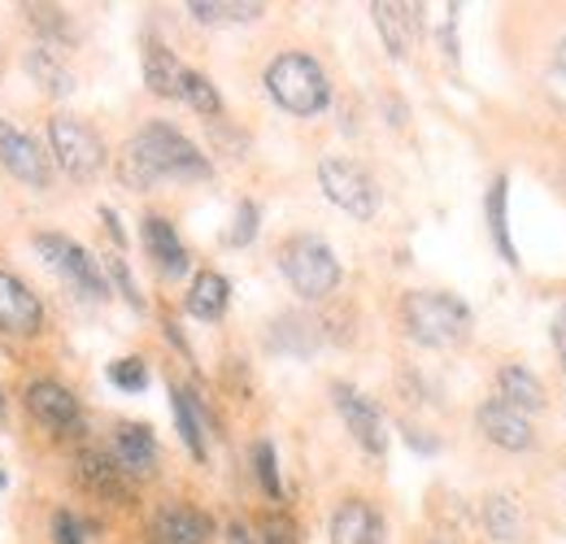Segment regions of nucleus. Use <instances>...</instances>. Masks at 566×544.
<instances>
[{
  "label": "nucleus",
  "mask_w": 566,
  "mask_h": 544,
  "mask_svg": "<svg viewBox=\"0 0 566 544\" xmlns=\"http://www.w3.org/2000/svg\"><path fill=\"white\" fill-rule=\"evenodd\" d=\"M109 458L127 479H148L157 471V436L144 422H118L109 440Z\"/></svg>",
  "instance_id": "f8f14e48"
},
{
  "label": "nucleus",
  "mask_w": 566,
  "mask_h": 544,
  "mask_svg": "<svg viewBox=\"0 0 566 544\" xmlns=\"http://www.w3.org/2000/svg\"><path fill=\"white\" fill-rule=\"evenodd\" d=\"M109 384L114 388H123V393H144L148 388V366H144V357H118V362H109Z\"/></svg>",
  "instance_id": "c756f323"
},
{
  "label": "nucleus",
  "mask_w": 566,
  "mask_h": 544,
  "mask_svg": "<svg viewBox=\"0 0 566 544\" xmlns=\"http://www.w3.org/2000/svg\"><path fill=\"white\" fill-rule=\"evenodd\" d=\"M170 406H175V422H179V436H184V444L192 449V458L197 462H206V409L192 401V393L188 388H175L170 393Z\"/></svg>",
  "instance_id": "b1692460"
},
{
  "label": "nucleus",
  "mask_w": 566,
  "mask_h": 544,
  "mask_svg": "<svg viewBox=\"0 0 566 544\" xmlns=\"http://www.w3.org/2000/svg\"><path fill=\"white\" fill-rule=\"evenodd\" d=\"M49 148H53V161L71 175L74 184L96 179L105 170V161H109V148H105L101 132L87 127L74 114H53L49 118Z\"/></svg>",
  "instance_id": "39448f33"
},
{
  "label": "nucleus",
  "mask_w": 566,
  "mask_h": 544,
  "mask_svg": "<svg viewBox=\"0 0 566 544\" xmlns=\"http://www.w3.org/2000/svg\"><path fill=\"white\" fill-rule=\"evenodd\" d=\"M475 422H480V431L493 440L496 449H510V453H523V449H532V440H536L527 414L510 409L505 401H484L480 414H475Z\"/></svg>",
  "instance_id": "4468645a"
},
{
  "label": "nucleus",
  "mask_w": 566,
  "mask_h": 544,
  "mask_svg": "<svg viewBox=\"0 0 566 544\" xmlns=\"http://www.w3.org/2000/svg\"><path fill=\"white\" fill-rule=\"evenodd\" d=\"M318 188H323V197L332 205H340L345 213H354V218H375L379 213V188H375V179L349 161V157H323L318 161Z\"/></svg>",
  "instance_id": "0eeeda50"
},
{
  "label": "nucleus",
  "mask_w": 566,
  "mask_h": 544,
  "mask_svg": "<svg viewBox=\"0 0 566 544\" xmlns=\"http://www.w3.org/2000/svg\"><path fill=\"white\" fill-rule=\"evenodd\" d=\"M496 401H505L518 414H532V409L545 406V388L527 366H501L496 370Z\"/></svg>",
  "instance_id": "aec40b11"
},
{
  "label": "nucleus",
  "mask_w": 566,
  "mask_h": 544,
  "mask_svg": "<svg viewBox=\"0 0 566 544\" xmlns=\"http://www.w3.org/2000/svg\"><path fill=\"white\" fill-rule=\"evenodd\" d=\"M484 213H489V231H493L496 253L505 258V266H518V253H514V240H510V179H505V175L493 179Z\"/></svg>",
  "instance_id": "4be33fe9"
},
{
  "label": "nucleus",
  "mask_w": 566,
  "mask_h": 544,
  "mask_svg": "<svg viewBox=\"0 0 566 544\" xmlns=\"http://www.w3.org/2000/svg\"><path fill=\"white\" fill-rule=\"evenodd\" d=\"M184 74H188V66H184L161 40H148V44H144V83H148L153 96L179 101V92H184Z\"/></svg>",
  "instance_id": "6ab92c4d"
},
{
  "label": "nucleus",
  "mask_w": 566,
  "mask_h": 544,
  "mask_svg": "<svg viewBox=\"0 0 566 544\" xmlns=\"http://www.w3.org/2000/svg\"><path fill=\"white\" fill-rule=\"evenodd\" d=\"M554 344H558V353H563V366H566V318L554 327Z\"/></svg>",
  "instance_id": "e433bc0d"
},
{
  "label": "nucleus",
  "mask_w": 566,
  "mask_h": 544,
  "mask_svg": "<svg viewBox=\"0 0 566 544\" xmlns=\"http://www.w3.org/2000/svg\"><path fill=\"white\" fill-rule=\"evenodd\" d=\"M44 327V301L18 279L0 271V332L4 336H35Z\"/></svg>",
  "instance_id": "9b49d317"
},
{
  "label": "nucleus",
  "mask_w": 566,
  "mask_h": 544,
  "mask_svg": "<svg viewBox=\"0 0 566 544\" xmlns=\"http://www.w3.org/2000/svg\"><path fill=\"white\" fill-rule=\"evenodd\" d=\"M22 406H27V414L44 431H71V427H78V397L66 384H57V379H31L27 393H22Z\"/></svg>",
  "instance_id": "9d476101"
},
{
  "label": "nucleus",
  "mask_w": 566,
  "mask_h": 544,
  "mask_svg": "<svg viewBox=\"0 0 566 544\" xmlns=\"http://www.w3.org/2000/svg\"><path fill=\"white\" fill-rule=\"evenodd\" d=\"M280 271L292 283L296 296L305 301H323L340 287V258L332 253V244L323 236H292L280 249Z\"/></svg>",
  "instance_id": "20e7f679"
},
{
  "label": "nucleus",
  "mask_w": 566,
  "mask_h": 544,
  "mask_svg": "<svg viewBox=\"0 0 566 544\" xmlns=\"http://www.w3.org/2000/svg\"><path fill=\"white\" fill-rule=\"evenodd\" d=\"M0 414H4V393H0Z\"/></svg>",
  "instance_id": "4c0bfd02"
},
{
  "label": "nucleus",
  "mask_w": 566,
  "mask_h": 544,
  "mask_svg": "<svg viewBox=\"0 0 566 544\" xmlns=\"http://www.w3.org/2000/svg\"><path fill=\"white\" fill-rule=\"evenodd\" d=\"M179 101H188V105H192L197 114H206V118H218V114H222V96H218V87L210 83V74H201V70H188V74H184Z\"/></svg>",
  "instance_id": "a878e982"
},
{
  "label": "nucleus",
  "mask_w": 566,
  "mask_h": 544,
  "mask_svg": "<svg viewBox=\"0 0 566 544\" xmlns=\"http://www.w3.org/2000/svg\"><path fill=\"white\" fill-rule=\"evenodd\" d=\"M140 236H144L148 258H153V266L166 274V279L188 274V249H184V240H179V231H175V222H170V218L148 213V218L140 222Z\"/></svg>",
  "instance_id": "2eb2a0df"
},
{
  "label": "nucleus",
  "mask_w": 566,
  "mask_h": 544,
  "mask_svg": "<svg viewBox=\"0 0 566 544\" xmlns=\"http://www.w3.org/2000/svg\"><path fill=\"white\" fill-rule=\"evenodd\" d=\"M227 544H258V536L244 523H227Z\"/></svg>",
  "instance_id": "f704fd0d"
},
{
  "label": "nucleus",
  "mask_w": 566,
  "mask_h": 544,
  "mask_svg": "<svg viewBox=\"0 0 566 544\" xmlns=\"http://www.w3.org/2000/svg\"><path fill=\"white\" fill-rule=\"evenodd\" d=\"M153 544H210L213 523L210 514L192 510V505H161L148 523Z\"/></svg>",
  "instance_id": "ddd939ff"
},
{
  "label": "nucleus",
  "mask_w": 566,
  "mask_h": 544,
  "mask_svg": "<svg viewBox=\"0 0 566 544\" xmlns=\"http://www.w3.org/2000/svg\"><path fill=\"white\" fill-rule=\"evenodd\" d=\"M253 471H258V483L266 488V496H271V501H283L280 458H275V444H271V440H258V444H253Z\"/></svg>",
  "instance_id": "cd10ccee"
},
{
  "label": "nucleus",
  "mask_w": 566,
  "mask_h": 544,
  "mask_svg": "<svg viewBox=\"0 0 566 544\" xmlns=\"http://www.w3.org/2000/svg\"><path fill=\"white\" fill-rule=\"evenodd\" d=\"M258 205L253 201H240L235 209V222H231V231H227V244L231 249H244V244H253V236H258Z\"/></svg>",
  "instance_id": "2f4dec72"
},
{
  "label": "nucleus",
  "mask_w": 566,
  "mask_h": 544,
  "mask_svg": "<svg viewBox=\"0 0 566 544\" xmlns=\"http://www.w3.org/2000/svg\"><path fill=\"white\" fill-rule=\"evenodd\" d=\"M118 175L136 192H148L157 184H201L210 179V157L170 123H148L127 139Z\"/></svg>",
  "instance_id": "f257e3e1"
},
{
  "label": "nucleus",
  "mask_w": 566,
  "mask_h": 544,
  "mask_svg": "<svg viewBox=\"0 0 566 544\" xmlns=\"http://www.w3.org/2000/svg\"><path fill=\"white\" fill-rule=\"evenodd\" d=\"M370 18H375V27H379V35H384V44H388V53H392V57H406V53L415 49L419 18H415V9H410V4L375 0V4H370Z\"/></svg>",
  "instance_id": "a211bd4d"
},
{
  "label": "nucleus",
  "mask_w": 566,
  "mask_h": 544,
  "mask_svg": "<svg viewBox=\"0 0 566 544\" xmlns=\"http://www.w3.org/2000/svg\"><path fill=\"white\" fill-rule=\"evenodd\" d=\"M74 471H78V483H83L92 496H101V501H109V505H127V501H132V479L114 467L109 453H92V449H87V453H78Z\"/></svg>",
  "instance_id": "dca6fc26"
},
{
  "label": "nucleus",
  "mask_w": 566,
  "mask_h": 544,
  "mask_svg": "<svg viewBox=\"0 0 566 544\" xmlns=\"http://www.w3.org/2000/svg\"><path fill=\"white\" fill-rule=\"evenodd\" d=\"M0 488H4V471H0Z\"/></svg>",
  "instance_id": "58836bf2"
},
{
  "label": "nucleus",
  "mask_w": 566,
  "mask_h": 544,
  "mask_svg": "<svg viewBox=\"0 0 566 544\" xmlns=\"http://www.w3.org/2000/svg\"><path fill=\"white\" fill-rule=\"evenodd\" d=\"M0 166L18 184H27V188H49V179H53L49 153L27 136V132H18L13 123H4V118H0Z\"/></svg>",
  "instance_id": "6e6552de"
},
{
  "label": "nucleus",
  "mask_w": 566,
  "mask_h": 544,
  "mask_svg": "<svg viewBox=\"0 0 566 544\" xmlns=\"http://www.w3.org/2000/svg\"><path fill=\"white\" fill-rule=\"evenodd\" d=\"M484 523H489V532L496 541H514L518 527H523V514H518V505L510 496H489L484 501Z\"/></svg>",
  "instance_id": "bb28decb"
},
{
  "label": "nucleus",
  "mask_w": 566,
  "mask_h": 544,
  "mask_svg": "<svg viewBox=\"0 0 566 544\" xmlns=\"http://www.w3.org/2000/svg\"><path fill=\"white\" fill-rule=\"evenodd\" d=\"M27 74H31L49 96H71L74 92V70L66 66L49 44H40V49L27 53Z\"/></svg>",
  "instance_id": "5701e85b"
},
{
  "label": "nucleus",
  "mask_w": 566,
  "mask_h": 544,
  "mask_svg": "<svg viewBox=\"0 0 566 544\" xmlns=\"http://www.w3.org/2000/svg\"><path fill=\"white\" fill-rule=\"evenodd\" d=\"M258 544H301V527L292 514L283 510H271L258 519Z\"/></svg>",
  "instance_id": "c85d7f7f"
},
{
  "label": "nucleus",
  "mask_w": 566,
  "mask_h": 544,
  "mask_svg": "<svg viewBox=\"0 0 566 544\" xmlns=\"http://www.w3.org/2000/svg\"><path fill=\"white\" fill-rule=\"evenodd\" d=\"M401 327L423 348H453L471 336V310L453 292H406L401 301Z\"/></svg>",
  "instance_id": "f03ea898"
},
{
  "label": "nucleus",
  "mask_w": 566,
  "mask_h": 544,
  "mask_svg": "<svg viewBox=\"0 0 566 544\" xmlns=\"http://www.w3.org/2000/svg\"><path fill=\"white\" fill-rule=\"evenodd\" d=\"M27 13H31V22L49 35V49H57L62 40H71V31H66V13L62 9H49V4H27Z\"/></svg>",
  "instance_id": "7c9ffc66"
},
{
  "label": "nucleus",
  "mask_w": 566,
  "mask_h": 544,
  "mask_svg": "<svg viewBox=\"0 0 566 544\" xmlns=\"http://www.w3.org/2000/svg\"><path fill=\"white\" fill-rule=\"evenodd\" d=\"M188 13L197 22L218 27V22H253L266 13V4H258V0H188Z\"/></svg>",
  "instance_id": "393cba45"
},
{
  "label": "nucleus",
  "mask_w": 566,
  "mask_h": 544,
  "mask_svg": "<svg viewBox=\"0 0 566 544\" xmlns=\"http://www.w3.org/2000/svg\"><path fill=\"white\" fill-rule=\"evenodd\" d=\"M105 279H114L118 283V292L127 296V305H136V310H144V296L140 287H136V279H132V266H127V258L123 253H114V258H105Z\"/></svg>",
  "instance_id": "473e14b6"
},
{
  "label": "nucleus",
  "mask_w": 566,
  "mask_h": 544,
  "mask_svg": "<svg viewBox=\"0 0 566 544\" xmlns=\"http://www.w3.org/2000/svg\"><path fill=\"white\" fill-rule=\"evenodd\" d=\"M332 401L340 409V418H345V427L354 431V440L370 453V458H384V449H388V431H384V414L375 401H366L357 388L349 384H336L332 388Z\"/></svg>",
  "instance_id": "1a4fd4ad"
},
{
  "label": "nucleus",
  "mask_w": 566,
  "mask_h": 544,
  "mask_svg": "<svg viewBox=\"0 0 566 544\" xmlns=\"http://www.w3.org/2000/svg\"><path fill=\"white\" fill-rule=\"evenodd\" d=\"M31 244L40 249V258H44L49 266H57V271L71 279L74 287H78V296H87V301H105V296H109L105 266H101L83 244H74L71 236H62V231H35Z\"/></svg>",
  "instance_id": "423d86ee"
},
{
  "label": "nucleus",
  "mask_w": 566,
  "mask_h": 544,
  "mask_svg": "<svg viewBox=\"0 0 566 544\" xmlns=\"http://www.w3.org/2000/svg\"><path fill=\"white\" fill-rule=\"evenodd\" d=\"M384 541V519L370 501L349 496L332 514V544H379Z\"/></svg>",
  "instance_id": "f3484780"
},
{
  "label": "nucleus",
  "mask_w": 566,
  "mask_h": 544,
  "mask_svg": "<svg viewBox=\"0 0 566 544\" xmlns=\"http://www.w3.org/2000/svg\"><path fill=\"white\" fill-rule=\"evenodd\" d=\"M266 92L275 96L280 109L296 114V118H314L332 105V83L310 53H280L266 66Z\"/></svg>",
  "instance_id": "7ed1b4c3"
},
{
  "label": "nucleus",
  "mask_w": 566,
  "mask_h": 544,
  "mask_svg": "<svg viewBox=\"0 0 566 544\" xmlns=\"http://www.w3.org/2000/svg\"><path fill=\"white\" fill-rule=\"evenodd\" d=\"M227 301H231V283L222 279L218 271H201L197 279H192V287H188V314L192 318H206V323H213V318H222L227 314Z\"/></svg>",
  "instance_id": "412c9836"
},
{
  "label": "nucleus",
  "mask_w": 566,
  "mask_h": 544,
  "mask_svg": "<svg viewBox=\"0 0 566 544\" xmlns=\"http://www.w3.org/2000/svg\"><path fill=\"white\" fill-rule=\"evenodd\" d=\"M101 218H105V227H109V236H114L118 244H127V236H123V222H118V213H114L109 205H101Z\"/></svg>",
  "instance_id": "c9c22d12"
},
{
  "label": "nucleus",
  "mask_w": 566,
  "mask_h": 544,
  "mask_svg": "<svg viewBox=\"0 0 566 544\" xmlns=\"http://www.w3.org/2000/svg\"><path fill=\"white\" fill-rule=\"evenodd\" d=\"M53 544H83V527L71 510H53Z\"/></svg>",
  "instance_id": "72a5a7b5"
}]
</instances>
